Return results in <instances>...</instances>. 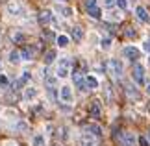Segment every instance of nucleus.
Listing matches in <instances>:
<instances>
[{"label":"nucleus","instance_id":"obj_35","mask_svg":"<svg viewBox=\"0 0 150 146\" xmlns=\"http://www.w3.org/2000/svg\"><path fill=\"white\" fill-rule=\"evenodd\" d=\"M126 35H128V37H135V32H134V28H128V32H126Z\"/></svg>","mask_w":150,"mask_h":146},{"label":"nucleus","instance_id":"obj_13","mask_svg":"<svg viewBox=\"0 0 150 146\" xmlns=\"http://www.w3.org/2000/svg\"><path fill=\"white\" fill-rule=\"evenodd\" d=\"M57 13H59L61 17H65V19H69V17H72V9L69 8V6H63V4H56V8H54Z\"/></svg>","mask_w":150,"mask_h":146},{"label":"nucleus","instance_id":"obj_36","mask_svg":"<svg viewBox=\"0 0 150 146\" xmlns=\"http://www.w3.org/2000/svg\"><path fill=\"white\" fill-rule=\"evenodd\" d=\"M141 144H143V146H148V142H146V139H141Z\"/></svg>","mask_w":150,"mask_h":146},{"label":"nucleus","instance_id":"obj_22","mask_svg":"<svg viewBox=\"0 0 150 146\" xmlns=\"http://www.w3.org/2000/svg\"><path fill=\"white\" fill-rule=\"evenodd\" d=\"M85 83H87V87L89 89H96V87H98V80L95 78V76H87V78H85Z\"/></svg>","mask_w":150,"mask_h":146},{"label":"nucleus","instance_id":"obj_32","mask_svg":"<svg viewBox=\"0 0 150 146\" xmlns=\"http://www.w3.org/2000/svg\"><path fill=\"white\" fill-rule=\"evenodd\" d=\"M143 50H145V52H150V39H146L145 43H143Z\"/></svg>","mask_w":150,"mask_h":146},{"label":"nucleus","instance_id":"obj_19","mask_svg":"<svg viewBox=\"0 0 150 146\" xmlns=\"http://www.w3.org/2000/svg\"><path fill=\"white\" fill-rule=\"evenodd\" d=\"M72 39L76 41V43H80V41L83 39V30H82L80 26H74V28H72Z\"/></svg>","mask_w":150,"mask_h":146},{"label":"nucleus","instance_id":"obj_31","mask_svg":"<svg viewBox=\"0 0 150 146\" xmlns=\"http://www.w3.org/2000/svg\"><path fill=\"white\" fill-rule=\"evenodd\" d=\"M22 39H24V35H22V33H15V35H13V43H21Z\"/></svg>","mask_w":150,"mask_h":146},{"label":"nucleus","instance_id":"obj_25","mask_svg":"<svg viewBox=\"0 0 150 146\" xmlns=\"http://www.w3.org/2000/svg\"><path fill=\"white\" fill-rule=\"evenodd\" d=\"M108 19H109V20H113V22H120V19H122V15H120L119 11H109Z\"/></svg>","mask_w":150,"mask_h":146},{"label":"nucleus","instance_id":"obj_2","mask_svg":"<svg viewBox=\"0 0 150 146\" xmlns=\"http://www.w3.org/2000/svg\"><path fill=\"white\" fill-rule=\"evenodd\" d=\"M108 71H109V74H111L115 80H119L120 76H122V71H124L122 61H120V59H109V63H108Z\"/></svg>","mask_w":150,"mask_h":146},{"label":"nucleus","instance_id":"obj_11","mask_svg":"<svg viewBox=\"0 0 150 146\" xmlns=\"http://www.w3.org/2000/svg\"><path fill=\"white\" fill-rule=\"evenodd\" d=\"M122 146H137V137L134 135V133L126 131L122 135Z\"/></svg>","mask_w":150,"mask_h":146},{"label":"nucleus","instance_id":"obj_27","mask_svg":"<svg viewBox=\"0 0 150 146\" xmlns=\"http://www.w3.org/2000/svg\"><path fill=\"white\" fill-rule=\"evenodd\" d=\"M115 6L119 9H128V0H115Z\"/></svg>","mask_w":150,"mask_h":146},{"label":"nucleus","instance_id":"obj_24","mask_svg":"<svg viewBox=\"0 0 150 146\" xmlns=\"http://www.w3.org/2000/svg\"><path fill=\"white\" fill-rule=\"evenodd\" d=\"M9 61H11V63L22 61V59H21V52H19V50H11V52H9Z\"/></svg>","mask_w":150,"mask_h":146},{"label":"nucleus","instance_id":"obj_3","mask_svg":"<svg viewBox=\"0 0 150 146\" xmlns=\"http://www.w3.org/2000/svg\"><path fill=\"white\" fill-rule=\"evenodd\" d=\"M132 78L137 85H141L143 81H145V67L141 65V63H135L134 68H132Z\"/></svg>","mask_w":150,"mask_h":146},{"label":"nucleus","instance_id":"obj_29","mask_svg":"<svg viewBox=\"0 0 150 146\" xmlns=\"http://www.w3.org/2000/svg\"><path fill=\"white\" fill-rule=\"evenodd\" d=\"M30 78H32V76H30V72H22V76H21V78H19V80H21V81H22V83H24V85H26V83H28V80H30Z\"/></svg>","mask_w":150,"mask_h":146},{"label":"nucleus","instance_id":"obj_23","mask_svg":"<svg viewBox=\"0 0 150 146\" xmlns=\"http://www.w3.org/2000/svg\"><path fill=\"white\" fill-rule=\"evenodd\" d=\"M126 95H128L130 98H134V100H135V98H139V92L135 91L134 85H126Z\"/></svg>","mask_w":150,"mask_h":146},{"label":"nucleus","instance_id":"obj_18","mask_svg":"<svg viewBox=\"0 0 150 146\" xmlns=\"http://www.w3.org/2000/svg\"><path fill=\"white\" fill-rule=\"evenodd\" d=\"M32 146H47V139H45V135H41V133L33 135V139H32Z\"/></svg>","mask_w":150,"mask_h":146},{"label":"nucleus","instance_id":"obj_6","mask_svg":"<svg viewBox=\"0 0 150 146\" xmlns=\"http://www.w3.org/2000/svg\"><path fill=\"white\" fill-rule=\"evenodd\" d=\"M59 98L65 104H71L72 100H74V96H72V89L69 85H63V87H59Z\"/></svg>","mask_w":150,"mask_h":146},{"label":"nucleus","instance_id":"obj_8","mask_svg":"<svg viewBox=\"0 0 150 146\" xmlns=\"http://www.w3.org/2000/svg\"><path fill=\"white\" fill-rule=\"evenodd\" d=\"M72 80H74V85H76L80 91H89V87H87V83H85V78L82 76V72H74Z\"/></svg>","mask_w":150,"mask_h":146},{"label":"nucleus","instance_id":"obj_33","mask_svg":"<svg viewBox=\"0 0 150 146\" xmlns=\"http://www.w3.org/2000/svg\"><path fill=\"white\" fill-rule=\"evenodd\" d=\"M104 6H106V8H113V6H115V0H104Z\"/></svg>","mask_w":150,"mask_h":146},{"label":"nucleus","instance_id":"obj_41","mask_svg":"<svg viewBox=\"0 0 150 146\" xmlns=\"http://www.w3.org/2000/svg\"><path fill=\"white\" fill-rule=\"evenodd\" d=\"M148 137H150V135H148Z\"/></svg>","mask_w":150,"mask_h":146},{"label":"nucleus","instance_id":"obj_38","mask_svg":"<svg viewBox=\"0 0 150 146\" xmlns=\"http://www.w3.org/2000/svg\"><path fill=\"white\" fill-rule=\"evenodd\" d=\"M146 95H150V83L146 85Z\"/></svg>","mask_w":150,"mask_h":146},{"label":"nucleus","instance_id":"obj_39","mask_svg":"<svg viewBox=\"0 0 150 146\" xmlns=\"http://www.w3.org/2000/svg\"><path fill=\"white\" fill-rule=\"evenodd\" d=\"M0 35H2V26H0Z\"/></svg>","mask_w":150,"mask_h":146},{"label":"nucleus","instance_id":"obj_28","mask_svg":"<svg viewBox=\"0 0 150 146\" xmlns=\"http://www.w3.org/2000/svg\"><path fill=\"white\" fill-rule=\"evenodd\" d=\"M8 83H9V81H8V76H6V74H0V87H8Z\"/></svg>","mask_w":150,"mask_h":146},{"label":"nucleus","instance_id":"obj_37","mask_svg":"<svg viewBox=\"0 0 150 146\" xmlns=\"http://www.w3.org/2000/svg\"><path fill=\"white\" fill-rule=\"evenodd\" d=\"M6 146H17L15 142H11V141H8V142H6Z\"/></svg>","mask_w":150,"mask_h":146},{"label":"nucleus","instance_id":"obj_30","mask_svg":"<svg viewBox=\"0 0 150 146\" xmlns=\"http://www.w3.org/2000/svg\"><path fill=\"white\" fill-rule=\"evenodd\" d=\"M17 130L26 131V130H28V124H26V122H19V124H17Z\"/></svg>","mask_w":150,"mask_h":146},{"label":"nucleus","instance_id":"obj_9","mask_svg":"<svg viewBox=\"0 0 150 146\" xmlns=\"http://www.w3.org/2000/svg\"><path fill=\"white\" fill-rule=\"evenodd\" d=\"M89 115H91V118H100V115H102V104L98 100H95L93 104H91Z\"/></svg>","mask_w":150,"mask_h":146},{"label":"nucleus","instance_id":"obj_20","mask_svg":"<svg viewBox=\"0 0 150 146\" xmlns=\"http://www.w3.org/2000/svg\"><path fill=\"white\" fill-rule=\"evenodd\" d=\"M56 50H48L47 54H45V65H50V63H54L56 61Z\"/></svg>","mask_w":150,"mask_h":146},{"label":"nucleus","instance_id":"obj_10","mask_svg":"<svg viewBox=\"0 0 150 146\" xmlns=\"http://www.w3.org/2000/svg\"><path fill=\"white\" fill-rule=\"evenodd\" d=\"M135 17L141 22H150V15H148V11L143 8V6H137V8H135Z\"/></svg>","mask_w":150,"mask_h":146},{"label":"nucleus","instance_id":"obj_15","mask_svg":"<svg viewBox=\"0 0 150 146\" xmlns=\"http://www.w3.org/2000/svg\"><path fill=\"white\" fill-rule=\"evenodd\" d=\"M39 22H41V24H50L52 22V11H48V9H45V11H41V13H39Z\"/></svg>","mask_w":150,"mask_h":146},{"label":"nucleus","instance_id":"obj_17","mask_svg":"<svg viewBox=\"0 0 150 146\" xmlns=\"http://www.w3.org/2000/svg\"><path fill=\"white\" fill-rule=\"evenodd\" d=\"M87 13H89L91 19H100V17H102V11H100V8L96 4L91 6V8H87Z\"/></svg>","mask_w":150,"mask_h":146},{"label":"nucleus","instance_id":"obj_4","mask_svg":"<svg viewBox=\"0 0 150 146\" xmlns=\"http://www.w3.org/2000/svg\"><path fill=\"white\" fill-rule=\"evenodd\" d=\"M6 9H8V13H9V15H13V17H19V15L24 13V8H22V4H21V2H17V0H11Z\"/></svg>","mask_w":150,"mask_h":146},{"label":"nucleus","instance_id":"obj_12","mask_svg":"<svg viewBox=\"0 0 150 146\" xmlns=\"http://www.w3.org/2000/svg\"><path fill=\"white\" fill-rule=\"evenodd\" d=\"M80 142H82V146H96V137L91 135V133H83Z\"/></svg>","mask_w":150,"mask_h":146},{"label":"nucleus","instance_id":"obj_40","mask_svg":"<svg viewBox=\"0 0 150 146\" xmlns=\"http://www.w3.org/2000/svg\"><path fill=\"white\" fill-rule=\"evenodd\" d=\"M59 2H65V0H59Z\"/></svg>","mask_w":150,"mask_h":146},{"label":"nucleus","instance_id":"obj_21","mask_svg":"<svg viewBox=\"0 0 150 146\" xmlns=\"http://www.w3.org/2000/svg\"><path fill=\"white\" fill-rule=\"evenodd\" d=\"M56 43H57V46H59V48H65V46L71 43V39H69L67 35H57V37H56Z\"/></svg>","mask_w":150,"mask_h":146},{"label":"nucleus","instance_id":"obj_5","mask_svg":"<svg viewBox=\"0 0 150 146\" xmlns=\"http://www.w3.org/2000/svg\"><path fill=\"white\" fill-rule=\"evenodd\" d=\"M122 54H124V57L128 61H137V59H139V56H141V50L135 48V46H126V48L122 50Z\"/></svg>","mask_w":150,"mask_h":146},{"label":"nucleus","instance_id":"obj_16","mask_svg":"<svg viewBox=\"0 0 150 146\" xmlns=\"http://www.w3.org/2000/svg\"><path fill=\"white\" fill-rule=\"evenodd\" d=\"M33 98H37V89H35V87H26V91H24V100H26V102H32Z\"/></svg>","mask_w":150,"mask_h":146},{"label":"nucleus","instance_id":"obj_1","mask_svg":"<svg viewBox=\"0 0 150 146\" xmlns=\"http://www.w3.org/2000/svg\"><path fill=\"white\" fill-rule=\"evenodd\" d=\"M69 74H71V57H61L59 63H57L56 76L57 78H67Z\"/></svg>","mask_w":150,"mask_h":146},{"label":"nucleus","instance_id":"obj_14","mask_svg":"<svg viewBox=\"0 0 150 146\" xmlns=\"http://www.w3.org/2000/svg\"><path fill=\"white\" fill-rule=\"evenodd\" d=\"M85 133H91V135H95V137H100L102 135V128L98 124H87L85 126Z\"/></svg>","mask_w":150,"mask_h":146},{"label":"nucleus","instance_id":"obj_26","mask_svg":"<svg viewBox=\"0 0 150 146\" xmlns=\"http://www.w3.org/2000/svg\"><path fill=\"white\" fill-rule=\"evenodd\" d=\"M100 46H102V50H109L111 48V37H104L100 41Z\"/></svg>","mask_w":150,"mask_h":146},{"label":"nucleus","instance_id":"obj_7","mask_svg":"<svg viewBox=\"0 0 150 146\" xmlns=\"http://www.w3.org/2000/svg\"><path fill=\"white\" fill-rule=\"evenodd\" d=\"M35 52H37L35 46H26V48L21 50V59L22 61H32L33 57H35Z\"/></svg>","mask_w":150,"mask_h":146},{"label":"nucleus","instance_id":"obj_34","mask_svg":"<svg viewBox=\"0 0 150 146\" xmlns=\"http://www.w3.org/2000/svg\"><path fill=\"white\" fill-rule=\"evenodd\" d=\"M95 4H96V0H85V8H91Z\"/></svg>","mask_w":150,"mask_h":146}]
</instances>
